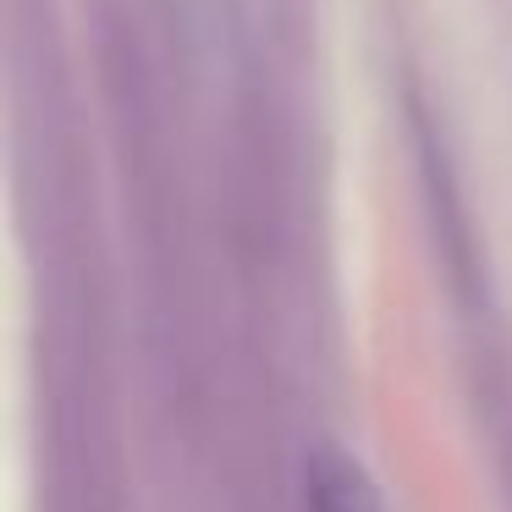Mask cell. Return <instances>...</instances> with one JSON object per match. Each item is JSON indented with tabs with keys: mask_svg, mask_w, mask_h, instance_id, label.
Masks as SVG:
<instances>
[{
	"mask_svg": "<svg viewBox=\"0 0 512 512\" xmlns=\"http://www.w3.org/2000/svg\"><path fill=\"white\" fill-rule=\"evenodd\" d=\"M309 512H380V501L353 457L320 446L309 457Z\"/></svg>",
	"mask_w": 512,
	"mask_h": 512,
	"instance_id": "obj_1",
	"label": "cell"
}]
</instances>
